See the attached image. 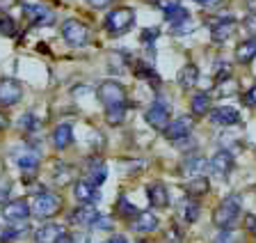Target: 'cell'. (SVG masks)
I'll return each instance as SVG.
<instances>
[{
  "label": "cell",
  "instance_id": "4",
  "mask_svg": "<svg viewBox=\"0 0 256 243\" xmlns=\"http://www.w3.org/2000/svg\"><path fill=\"white\" fill-rule=\"evenodd\" d=\"M62 37L69 46L80 49V46H87V44H90V30H87L85 23L76 21V19H69V21L62 23Z\"/></svg>",
  "mask_w": 256,
  "mask_h": 243
},
{
  "label": "cell",
  "instance_id": "26",
  "mask_svg": "<svg viewBox=\"0 0 256 243\" xmlns=\"http://www.w3.org/2000/svg\"><path fill=\"white\" fill-rule=\"evenodd\" d=\"M23 232H28V220H21V225H18V222H14V225H12V227H7V229H2V232H0V241H2V243L18 241Z\"/></svg>",
  "mask_w": 256,
  "mask_h": 243
},
{
  "label": "cell",
  "instance_id": "16",
  "mask_svg": "<svg viewBox=\"0 0 256 243\" xmlns=\"http://www.w3.org/2000/svg\"><path fill=\"white\" fill-rule=\"evenodd\" d=\"M74 195H76V200H80L82 204H94V202L101 200V193H98V188H96V186H92L87 179H80V181H76Z\"/></svg>",
  "mask_w": 256,
  "mask_h": 243
},
{
  "label": "cell",
  "instance_id": "8",
  "mask_svg": "<svg viewBox=\"0 0 256 243\" xmlns=\"http://www.w3.org/2000/svg\"><path fill=\"white\" fill-rule=\"evenodd\" d=\"M12 158L23 172H32V170H37L42 156H39V149H34V147H18L12 151Z\"/></svg>",
  "mask_w": 256,
  "mask_h": 243
},
{
  "label": "cell",
  "instance_id": "7",
  "mask_svg": "<svg viewBox=\"0 0 256 243\" xmlns=\"http://www.w3.org/2000/svg\"><path fill=\"white\" fill-rule=\"evenodd\" d=\"M208 170L220 179H226L234 170V156H231V151L226 149H220L213 154V158L208 161Z\"/></svg>",
  "mask_w": 256,
  "mask_h": 243
},
{
  "label": "cell",
  "instance_id": "47",
  "mask_svg": "<svg viewBox=\"0 0 256 243\" xmlns=\"http://www.w3.org/2000/svg\"><path fill=\"white\" fill-rule=\"evenodd\" d=\"M7 124H10V122H7V117H5V115H2V113H0V129H5Z\"/></svg>",
  "mask_w": 256,
  "mask_h": 243
},
{
  "label": "cell",
  "instance_id": "6",
  "mask_svg": "<svg viewBox=\"0 0 256 243\" xmlns=\"http://www.w3.org/2000/svg\"><path fill=\"white\" fill-rule=\"evenodd\" d=\"M170 103L162 101V99H156L154 103H151L149 108H146V113H144V119H146V124L154 126L156 131H162L167 124H170Z\"/></svg>",
  "mask_w": 256,
  "mask_h": 243
},
{
  "label": "cell",
  "instance_id": "17",
  "mask_svg": "<svg viewBox=\"0 0 256 243\" xmlns=\"http://www.w3.org/2000/svg\"><path fill=\"white\" fill-rule=\"evenodd\" d=\"M85 174H87V181H90L92 186H98L106 181V177H108V170H106V163L101 161V158H90L87 161V165H85Z\"/></svg>",
  "mask_w": 256,
  "mask_h": 243
},
{
  "label": "cell",
  "instance_id": "41",
  "mask_svg": "<svg viewBox=\"0 0 256 243\" xmlns=\"http://www.w3.org/2000/svg\"><path fill=\"white\" fill-rule=\"evenodd\" d=\"M245 227L256 236V216H252V213L250 216H245Z\"/></svg>",
  "mask_w": 256,
  "mask_h": 243
},
{
  "label": "cell",
  "instance_id": "15",
  "mask_svg": "<svg viewBox=\"0 0 256 243\" xmlns=\"http://www.w3.org/2000/svg\"><path fill=\"white\" fill-rule=\"evenodd\" d=\"M96 218H98V211L92 204H82L69 213V222L71 225H78V227H94Z\"/></svg>",
  "mask_w": 256,
  "mask_h": 243
},
{
  "label": "cell",
  "instance_id": "2",
  "mask_svg": "<svg viewBox=\"0 0 256 243\" xmlns=\"http://www.w3.org/2000/svg\"><path fill=\"white\" fill-rule=\"evenodd\" d=\"M135 23V12L130 7H119V10H112L106 17V30L110 35H124L128 33Z\"/></svg>",
  "mask_w": 256,
  "mask_h": 243
},
{
  "label": "cell",
  "instance_id": "14",
  "mask_svg": "<svg viewBox=\"0 0 256 243\" xmlns=\"http://www.w3.org/2000/svg\"><path fill=\"white\" fill-rule=\"evenodd\" d=\"M23 90L18 85V81L14 78H2L0 81V106H14L21 99Z\"/></svg>",
  "mask_w": 256,
  "mask_h": 243
},
{
  "label": "cell",
  "instance_id": "19",
  "mask_svg": "<svg viewBox=\"0 0 256 243\" xmlns=\"http://www.w3.org/2000/svg\"><path fill=\"white\" fill-rule=\"evenodd\" d=\"M208 170V161L204 156H199V154H194V156H188L186 161H183L181 165V172L186 174V177H204V172Z\"/></svg>",
  "mask_w": 256,
  "mask_h": 243
},
{
  "label": "cell",
  "instance_id": "27",
  "mask_svg": "<svg viewBox=\"0 0 256 243\" xmlns=\"http://www.w3.org/2000/svg\"><path fill=\"white\" fill-rule=\"evenodd\" d=\"M199 204H197V200L194 197H186V200L181 202V216H183V220L186 222H194L199 218Z\"/></svg>",
  "mask_w": 256,
  "mask_h": 243
},
{
  "label": "cell",
  "instance_id": "34",
  "mask_svg": "<svg viewBox=\"0 0 256 243\" xmlns=\"http://www.w3.org/2000/svg\"><path fill=\"white\" fill-rule=\"evenodd\" d=\"M18 126H21L23 131H28V133H32V131L39 129V119L34 117L32 113H26V115L21 117V122H18Z\"/></svg>",
  "mask_w": 256,
  "mask_h": 243
},
{
  "label": "cell",
  "instance_id": "18",
  "mask_svg": "<svg viewBox=\"0 0 256 243\" xmlns=\"http://www.w3.org/2000/svg\"><path fill=\"white\" fill-rule=\"evenodd\" d=\"M210 122L220 124V126H234L240 122V115H238V110L231 108V106H220V108L210 110Z\"/></svg>",
  "mask_w": 256,
  "mask_h": 243
},
{
  "label": "cell",
  "instance_id": "21",
  "mask_svg": "<svg viewBox=\"0 0 256 243\" xmlns=\"http://www.w3.org/2000/svg\"><path fill=\"white\" fill-rule=\"evenodd\" d=\"M74 142V129H71V124H60V126H55V131H53V145H55V149H66V147Z\"/></svg>",
  "mask_w": 256,
  "mask_h": 243
},
{
  "label": "cell",
  "instance_id": "32",
  "mask_svg": "<svg viewBox=\"0 0 256 243\" xmlns=\"http://www.w3.org/2000/svg\"><path fill=\"white\" fill-rule=\"evenodd\" d=\"M231 71H234V67H231L229 62H224V60H220V62H215V65H213V74H215V78H218L220 83H222V81H229V78H231Z\"/></svg>",
  "mask_w": 256,
  "mask_h": 243
},
{
  "label": "cell",
  "instance_id": "35",
  "mask_svg": "<svg viewBox=\"0 0 256 243\" xmlns=\"http://www.w3.org/2000/svg\"><path fill=\"white\" fill-rule=\"evenodd\" d=\"M117 209H119V213H122L124 218H133V216H138V213H140V211L135 209V206L126 200V197H119V204H117Z\"/></svg>",
  "mask_w": 256,
  "mask_h": 243
},
{
  "label": "cell",
  "instance_id": "45",
  "mask_svg": "<svg viewBox=\"0 0 256 243\" xmlns=\"http://www.w3.org/2000/svg\"><path fill=\"white\" fill-rule=\"evenodd\" d=\"M199 7H215L220 3V0H194Z\"/></svg>",
  "mask_w": 256,
  "mask_h": 243
},
{
  "label": "cell",
  "instance_id": "37",
  "mask_svg": "<svg viewBox=\"0 0 256 243\" xmlns=\"http://www.w3.org/2000/svg\"><path fill=\"white\" fill-rule=\"evenodd\" d=\"M192 30H194V26H192L190 19H183V21H178V23L172 26V33L174 35H186V33H192Z\"/></svg>",
  "mask_w": 256,
  "mask_h": 243
},
{
  "label": "cell",
  "instance_id": "13",
  "mask_svg": "<svg viewBox=\"0 0 256 243\" xmlns=\"http://www.w3.org/2000/svg\"><path fill=\"white\" fill-rule=\"evenodd\" d=\"M236 28H238V23H236V19L231 17H224V19H218V21L210 26V37H213L215 44H224L226 39L231 37V35L236 33Z\"/></svg>",
  "mask_w": 256,
  "mask_h": 243
},
{
  "label": "cell",
  "instance_id": "5",
  "mask_svg": "<svg viewBox=\"0 0 256 243\" xmlns=\"http://www.w3.org/2000/svg\"><path fill=\"white\" fill-rule=\"evenodd\" d=\"M98 99L103 101L106 108L126 106V90H124V85H119L117 81H106L98 85Z\"/></svg>",
  "mask_w": 256,
  "mask_h": 243
},
{
  "label": "cell",
  "instance_id": "22",
  "mask_svg": "<svg viewBox=\"0 0 256 243\" xmlns=\"http://www.w3.org/2000/svg\"><path fill=\"white\" fill-rule=\"evenodd\" d=\"M254 58H256V37L247 39V42H240L236 46V60H238L240 65H247Z\"/></svg>",
  "mask_w": 256,
  "mask_h": 243
},
{
  "label": "cell",
  "instance_id": "44",
  "mask_svg": "<svg viewBox=\"0 0 256 243\" xmlns=\"http://www.w3.org/2000/svg\"><path fill=\"white\" fill-rule=\"evenodd\" d=\"M245 28L250 30V33H256V14H252L250 19L245 21Z\"/></svg>",
  "mask_w": 256,
  "mask_h": 243
},
{
  "label": "cell",
  "instance_id": "28",
  "mask_svg": "<svg viewBox=\"0 0 256 243\" xmlns=\"http://www.w3.org/2000/svg\"><path fill=\"white\" fill-rule=\"evenodd\" d=\"M190 108H192V115H206V113H210V97H208L206 92L194 94V97H192Z\"/></svg>",
  "mask_w": 256,
  "mask_h": 243
},
{
  "label": "cell",
  "instance_id": "43",
  "mask_svg": "<svg viewBox=\"0 0 256 243\" xmlns=\"http://www.w3.org/2000/svg\"><path fill=\"white\" fill-rule=\"evenodd\" d=\"M87 3H90V5L94 7V10H103V7L110 5L112 0H87Z\"/></svg>",
  "mask_w": 256,
  "mask_h": 243
},
{
  "label": "cell",
  "instance_id": "31",
  "mask_svg": "<svg viewBox=\"0 0 256 243\" xmlns=\"http://www.w3.org/2000/svg\"><path fill=\"white\" fill-rule=\"evenodd\" d=\"M124 117H126V106H114V108H106V119L108 124L117 126L124 122Z\"/></svg>",
  "mask_w": 256,
  "mask_h": 243
},
{
  "label": "cell",
  "instance_id": "29",
  "mask_svg": "<svg viewBox=\"0 0 256 243\" xmlns=\"http://www.w3.org/2000/svg\"><path fill=\"white\" fill-rule=\"evenodd\" d=\"M135 76H138V78H142V81L154 83V85H158V83H160L158 74H156V71L151 69L146 62H138V65H135Z\"/></svg>",
  "mask_w": 256,
  "mask_h": 243
},
{
  "label": "cell",
  "instance_id": "50",
  "mask_svg": "<svg viewBox=\"0 0 256 243\" xmlns=\"http://www.w3.org/2000/svg\"><path fill=\"white\" fill-rule=\"evenodd\" d=\"M106 243H110V241H106Z\"/></svg>",
  "mask_w": 256,
  "mask_h": 243
},
{
  "label": "cell",
  "instance_id": "30",
  "mask_svg": "<svg viewBox=\"0 0 256 243\" xmlns=\"http://www.w3.org/2000/svg\"><path fill=\"white\" fill-rule=\"evenodd\" d=\"M16 30H18V26H16L14 19L10 14H0V35L2 37H14Z\"/></svg>",
  "mask_w": 256,
  "mask_h": 243
},
{
  "label": "cell",
  "instance_id": "12",
  "mask_svg": "<svg viewBox=\"0 0 256 243\" xmlns=\"http://www.w3.org/2000/svg\"><path fill=\"white\" fill-rule=\"evenodd\" d=\"M66 236V227L58 225V222H48V225H42L34 232V241L37 243H60Z\"/></svg>",
  "mask_w": 256,
  "mask_h": 243
},
{
  "label": "cell",
  "instance_id": "9",
  "mask_svg": "<svg viewBox=\"0 0 256 243\" xmlns=\"http://www.w3.org/2000/svg\"><path fill=\"white\" fill-rule=\"evenodd\" d=\"M23 14H26V19L32 26H50L55 19L53 10H48L46 5H32V3L23 5Z\"/></svg>",
  "mask_w": 256,
  "mask_h": 243
},
{
  "label": "cell",
  "instance_id": "25",
  "mask_svg": "<svg viewBox=\"0 0 256 243\" xmlns=\"http://www.w3.org/2000/svg\"><path fill=\"white\" fill-rule=\"evenodd\" d=\"M208 179L206 177H194L192 181H188L186 184V193H188V197H202V195H206L208 193Z\"/></svg>",
  "mask_w": 256,
  "mask_h": 243
},
{
  "label": "cell",
  "instance_id": "23",
  "mask_svg": "<svg viewBox=\"0 0 256 243\" xmlns=\"http://www.w3.org/2000/svg\"><path fill=\"white\" fill-rule=\"evenodd\" d=\"M156 227H158V218L151 211H140L133 218V229H138V232H154Z\"/></svg>",
  "mask_w": 256,
  "mask_h": 243
},
{
  "label": "cell",
  "instance_id": "46",
  "mask_svg": "<svg viewBox=\"0 0 256 243\" xmlns=\"http://www.w3.org/2000/svg\"><path fill=\"white\" fill-rule=\"evenodd\" d=\"M247 10L254 14V12H256V0H247Z\"/></svg>",
  "mask_w": 256,
  "mask_h": 243
},
{
  "label": "cell",
  "instance_id": "24",
  "mask_svg": "<svg viewBox=\"0 0 256 243\" xmlns=\"http://www.w3.org/2000/svg\"><path fill=\"white\" fill-rule=\"evenodd\" d=\"M199 83V69L197 65H186L181 71H178V85L183 90H192V87Z\"/></svg>",
  "mask_w": 256,
  "mask_h": 243
},
{
  "label": "cell",
  "instance_id": "3",
  "mask_svg": "<svg viewBox=\"0 0 256 243\" xmlns=\"http://www.w3.org/2000/svg\"><path fill=\"white\" fill-rule=\"evenodd\" d=\"M32 213L39 218H48V216H55L60 209H62V197L55 193H48V190H42L39 195H34L32 200Z\"/></svg>",
  "mask_w": 256,
  "mask_h": 243
},
{
  "label": "cell",
  "instance_id": "10",
  "mask_svg": "<svg viewBox=\"0 0 256 243\" xmlns=\"http://www.w3.org/2000/svg\"><path fill=\"white\" fill-rule=\"evenodd\" d=\"M30 204L26 200H12L2 204V218L7 222H21L30 218Z\"/></svg>",
  "mask_w": 256,
  "mask_h": 243
},
{
  "label": "cell",
  "instance_id": "20",
  "mask_svg": "<svg viewBox=\"0 0 256 243\" xmlns=\"http://www.w3.org/2000/svg\"><path fill=\"white\" fill-rule=\"evenodd\" d=\"M146 195H149L151 206H156V209L170 206V193H167L165 184H151L149 188H146Z\"/></svg>",
  "mask_w": 256,
  "mask_h": 243
},
{
  "label": "cell",
  "instance_id": "49",
  "mask_svg": "<svg viewBox=\"0 0 256 243\" xmlns=\"http://www.w3.org/2000/svg\"><path fill=\"white\" fill-rule=\"evenodd\" d=\"M140 243H151V241H140Z\"/></svg>",
  "mask_w": 256,
  "mask_h": 243
},
{
  "label": "cell",
  "instance_id": "1",
  "mask_svg": "<svg viewBox=\"0 0 256 243\" xmlns=\"http://www.w3.org/2000/svg\"><path fill=\"white\" fill-rule=\"evenodd\" d=\"M240 206H242V197H240V195H229V197L215 209V213H213L215 225H218L220 229H231V227L238 222Z\"/></svg>",
  "mask_w": 256,
  "mask_h": 243
},
{
  "label": "cell",
  "instance_id": "33",
  "mask_svg": "<svg viewBox=\"0 0 256 243\" xmlns=\"http://www.w3.org/2000/svg\"><path fill=\"white\" fill-rule=\"evenodd\" d=\"M156 5H158V10L162 12L165 17H172L174 12H178V10L183 7V5H181V0H158Z\"/></svg>",
  "mask_w": 256,
  "mask_h": 243
},
{
  "label": "cell",
  "instance_id": "36",
  "mask_svg": "<svg viewBox=\"0 0 256 243\" xmlns=\"http://www.w3.org/2000/svg\"><path fill=\"white\" fill-rule=\"evenodd\" d=\"M53 177H55V181L58 184H69V179H71V170L66 168V165H55V172H53Z\"/></svg>",
  "mask_w": 256,
  "mask_h": 243
},
{
  "label": "cell",
  "instance_id": "11",
  "mask_svg": "<svg viewBox=\"0 0 256 243\" xmlns=\"http://www.w3.org/2000/svg\"><path fill=\"white\" fill-rule=\"evenodd\" d=\"M192 131V117H176L174 122H170V124L162 129V133H165L167 140L176 142V140H183V138H188Z\"/></svg>",
  "mask_w": 256,
  "mask_h": 243
},
{
  "label": "cell",
  "instance_id": "42",
  "mask_svg": "<svg viewBox=\"0 0 256 243\" xmlns=\"http://www.w3.org/2000/svg\"><path fill=\"white\" fill-rule=\"evenodd\" d=\"M245 101H247V103H250L252 108H256V85H254V87H252L250 92H247V94H245Z\"/></svg>",
  "mask_w": 256,
  "mask_h": 243
},
{
  "label": "cell",
  "instance_id": "48",
  "mask_svg": "<svg viewBox=\"0 0 256 243\" xmlns=\"http://www.w3.org/2000/svg\"><path fill=\"white\" fill-rule=\"evenodd\" d=\"M110 243H128V241H126L124 236H112V238H110Z\"/></svg>",
  "mask_w": 256,
  "mask_h": 243
},
{
  "label": "cell",
  "instance_id": "40",
  "mask_svg": "<svg viewBox=\"0 0 256 243\" xmlns=\"http://www.w3.org/2000/svg\"><path fill=\"white\" fill-rule=\"evenodd\" d=\"M10 190H12V184L7 181V179H2V181H0V204H5V202H7Z\"/></svg>",
  "mask_w": 256,
  "mask_h": 243
},
{
  "label": "cell",
  "instance_id": "38",
  "mask_svg": "<svg viewBox=\"0 0 256 243\" xmlns=\"http://www.w3.org/2000/svg\"><path fill=\"white\" fill-rule=\"evenodd\" d=\"M158 37H160V30H158V28H149V30H144L140 39H142L144 46H154V42H156Z\"/></svg>",
  "mask_w": 256,
  "mask_h": 243
},
{
  "label": "cell",
  "instance_id": "39",
  "mask_svg": "<svg viewBox=\"0 0 256 243\" xmlns=\"http://www.w3.org/2000/svg\"><path fill=\"white\" fill-rule=\"evenodd\" d=\"M236 241V234L231 232V229H222L220 234H215L213 243H234Z\"/></svg>",
  "mask_w": 256,
  "mask_h": 243
}]
</instances>
